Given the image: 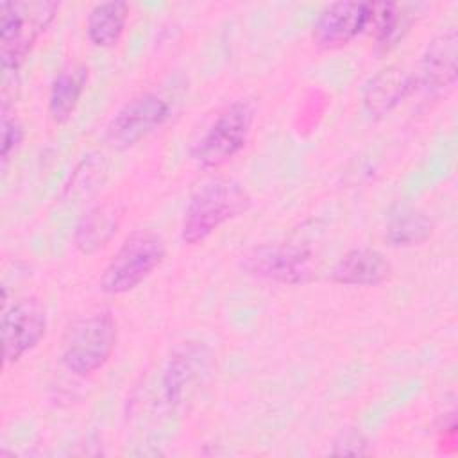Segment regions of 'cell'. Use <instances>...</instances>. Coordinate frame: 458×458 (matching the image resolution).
Instances as JSON below:
<instances>
[{"instance_id":"4fadbf2b","label":"cell","mask_w":458,"mask_h":458,"mask_svg":"<svg viewBox=\"0 0 458 458\" xmlns=\"http://www.w3.org/2000/svg\"><path fill=\"white\" fill-rule=\"evenodd\" d=\"M392 263L376 249L347 250L331 268V281L344 286H379L392 277Z\"/></svg>"},{"instance_id":"e0dca14e","label":"cell","mask_w":458,"mask_h":458,"mask_svg":"<svg viewBox=\"0 0 458 458\" xmlns=\"http://www.w3.org/2000/svg\"><path fill=\"white\" fill-rule=\"evenodd\" d=\"M433 234L431 218L411 206L397 208L385 227V240L395 249H411L426 243Z\"/></svg>"},{"instance_id":"7a4b0ae2","label":"cell","mask_w":458,"mask_h":458,"mask_svg":"<svg viewBox=\"0 0 458 458\" xmlns=\"http://www.w3.org/2000/svg\"><path fill=\"white\" fill-rule=\"evenodd\" d=\"M59 4L50 0L2 2L0 5V61L7 73L18 72L38 39L52 25Z\"/></svg>"},{"instance_id":"5b68a950","label":"cell","mask_w":458,"mask_h":458,"mask_svg":"<svg viewBox=\"0 0 458 458\" xmlns=\"http://www.w3.org/2000/svg\"><path fill=\"white\" fill-rule=\"evenodd\" d=\"M254 120L256 109L249 100L227 104L191 147V159L208 170L224 166L247 145Z\"/></svg>"},{"instance_id":"52a82bcc","label":"cell","mask_w":458,"mask_h":458,"mask_svg":"<svg viewBox=\"0 0 458 458\" xmlns=\"http://www.w3.org/2000/svg\"><path fill=\"white\" fill-rule=\"evenodd\" d=\"M170 114V104L157 93L136 95L111 116L104 131V140L113 148L125 150L159 129Z\"/></svg>"},{"instance_id":"30bf717a","label":"cell","mask_w":458,"mask_h":458,"mask_svg":"<svg viewBox=\"0 0 458 458\" xmlns=\"http://www.w3.org/2000/svg\"><path fill=\"white\" fill-rule=\"evenodd\" d=\"M370 2H333L313 23V43L324 50H336L367 32Z\"/></svg>"},{"instance_id":"5bb4252c","label":"cell","mask_w":458,"mask_h":458,"mask_svg":"<svg viewBox=\"0 0 458 458\" xmlns=\"http://www.w3.org/2000/svg\"><path fill=\"white\" fill-rule=\"evenodd\" d=\"M122 211L113 202H104L93 206L88 213L82 215L73 233V245L79 252L93 256L100 252L111 238L116 234L120 225Z\"/></svg>"},{"instance_id":"9c48e42d","label":"cell","mask_w":458,"mask_h":458,"mask_svg":"<svg viewBox=\"0 0 458 458\" xmlns=\"http://www.w3.org/2000/svg\"><path fill=\"white\" fill-rule=\"evenodd\" d=\"M47 335V311L34 297L18 299L2 315L4 363H18Z\"/></svg>"},{"instance_id":"2e32d148","label":"cell","mask_w":458,"mask_h":458,"mask_svg":"<svg viewBox=\"0 0 458 458\" xmlns=\"http://www.w3.org/2000/svg\"><path fill=\"white\" fill-rule=\"evenodd\" d=\"M131 7L125 2H100L86 18V36L97 48L114 47L127 27Z\"/></svg>"},{"instance_id":"277c9868","label":"cell","mask_w":458,"mask_h":458,"mask_svg":"<svg viewBox=\"0 0 458 458\" xmlns=\"http://www.w3.org/2000/svg\"><path fill=\"white\" fill-rule=\"evenodd\" d=\"M166 256L165 240L148 229L131 233L113 254L98 286L106 295H122L138 288Z\"/></svg>"},{"instance_id":"d6986e66","label":"cell","mask_w":458,"mask_h":458,"mask_svg":"<svg viewBox=\"0 0 458 458\" xmlns=\"http://www.w3.org/2000/svg\"><path fill=\"white\" fill-rule=\"evenodd\" d=\"M23 141V127L16 120V116H11L7 113V107H2V165L5 166L7 161L13 157V154L18 150V147Z\"/></svg>"},{"instance_id":"8fae6325","label":"cell","mask_w":458,"mask_h":458,"mask_svg":"<svg viewBox=\"0 0 458 458\" xmlns=\"http://www.w3.org/2000/svg\"><path fill=\"white\" fill-rule=\"evenodd\" d=\"M417 86V75L401 64H390L363 84L361 106L363 111L374 118L388 116Z\"/></svg>"},{"instance_id":"9a60e30c","label":"cell","mask_w":458,"mask_h":458,"mask_svg":"<svg viewBox=\"0 0 458 458\" xmlns=\"http://www.w3.org/2000/svg\"><path fill=\"white\" fill-rule=\"evenodd\" d=\"M89 79L84 63H73L57 72L48 93V114L54 123H66L75 113Z\"/></svg>"},{"instance_id":"ba28073f","label":"cell","mask_w":458,"mask_h":458,"mask_svg":"<svg viewBox=\"0 0 458 458\" xmlns=\"http://www.w3.org/2000/svg\"><path fill=\"white\" fill-rule=\"evenodd\" d=\"M213 369L211 349L199 340L179 342L166 360L163 372L165 399L174 404H184L200 388Z\"/></svg>"},{"instance_id":"3957f363","label":"cell","mask_w":458,"mask_h":458,"mask_svg":"<svg viewBox=\"0 0 458 458\" xmlns=\"http://www.w3.org/2000/svg\"><path fill=\"white\" fill-rule=\"evenodd\" d=\"M116 320L109 311H97L73 320L61 342V363L75 376L100 370L116 347Z\"/></svg>"},{"instance_id":"7c38bea8","label":"cell","mask_w":458,"mask_h":458,"mask_svg":"<svg viewBox=\"0 0 458 458\" xmlns=\"http://www.w3.org/2000/svg\"><path fill=\"white\" fill-rule=\"evenodd\" d=\"M458 77V32L449 27L438 32L426 47L417 84L431 93H445L456 84Z\"/></svg>"},{"instance_id":"ffe728a7","label":"cell","mask_w":458,"mask_h":458,"mask_svg":"<svg viewBox=\"0 0 458 458\" xmlns=\"http://www.w3.org/2000/svg\"><path fill=\"white\" fill-rule=\"evenodd\" d=\"M365 438L358 431H345L335 440L333 453L336 454H363L365 453Z\"/></svg>"},{"instance_id":"ac0fdd59","label":"cell","mask_w":458,"mask_h":458,"mask_svg":"<svg viewBox=\"0 0 458 458\" xmlns=\"http://www.w3.org/2000/svg\"><path fill=\"white\" fill-rule=\"evenodd\" d=\"M406 27L401 7L392 2H370L367 32L374 34L379 45H388L399 38L401 29Z\"/></svg>"},{"instance_id":"8992f818","label":"cell","mask_w":458,"mask_h":458,"mask_svg":"<svg viewBox=\"0 0 458 458\" xmlns=\"http://www.w3.org/2000/svg\"><path fill=\"white\" fill-rule=\"evenodd\" d=\"M240 267L256 279L299 286L313 277V254L295 243H263L247 250L240 258Z\"/></svg>"},{"instance_id":"6da1fadb","label":"cell","mask_w":458,"mask_h":458,"mask_svg":"<svg viewBox=\"0 0 458 458\" xmlns=\"http://www.w3.org/2000/svg\"><path fill=\"white\" fill-rule=\"evenodd\" d=\"M250 195L234 179L216 177L204 182L188 200L181 220V242L199 245L224 224L245 215L250 208Z\"/></svg>"}]
</instances>
